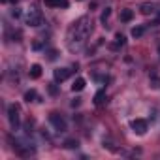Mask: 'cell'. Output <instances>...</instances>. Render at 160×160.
<instances>
[{
    "mask_svg": "<svg viewBox=\"0 0 160 160\" xmlns=\"http://www.w3.org/2000/svg\"><path fill=\"white\" fill-rule=\"evenodd\" d=\"M143 32H145L143 27H134V28H132V36H134V38H141Z\"/></svg>",
    "mask_w": 160,
    "mask_h": 160,
    "instance_id": "cell-13",
    "label": "cell"
},
{
    "mask_svg": "<svg viewBox=\"0 0 160 160\" xmlns=\"http://www.w3.org/2000/svg\"><path fill=\"white\" fill-rule=\"evenodd\" d=\"M132 130L136 132V134H145L147 132V121H143V119H134L132 121Z\"/></svg>",
    "mask_w": 160,
    "mask_h": 160,
    "instance_id": "cell-5",
    "label": "cell"
},
{
    "mask_svg": "<svg viewBox=\"0 0 160 160\" xmlns=\"http://www.w3.org/2000/svg\"><path fill=\"white\" fill-rule=\"evenodd\" d=\"M104 100H106V91H98L96 92V96H94V104H104Z\"/></svg>",
    "mask_w": 160,
    "mask_h": 160,
    "instance_id": "cell-12",
    "label": "cell"
},
{
    "mask_svg": "<svg viewBox=\"0 0 160 160\" xmlns=\"http://www.w3.org/2000/svg\"><path fill=\"white\" fill-rule=\"evenodd\" d=\"M53 75H55V81H64V79L70 77V70L68 68H57L53 72Z\"/></svg>",
    "mask_w": 160,
    "mask_h": 160,
    "instance_id": "cell-6",
    "label": "cell"
},
{
    "mask_svg": "<svg viewBox=\"0 0 160 160\" xmlns=\"http://www.w3.org/2000/svg\"><path fill=\"white\" fill-rule=\"evenodd\" d=\"M115 40H117V45H113V49H117L119 45H124V36H122V34H117Z\"/></svg>",
    "mask_w": 160,
    "mask_h": 160,
    "instance_id": "cell-15",
    "label": "cell"
},
{
    "mask_svg": "<svg viewBox=\"0 0 160 160\" xmlns=\"http://www.w3.org/2000/svg\"><path fill=\"white\" fill-rule=\"evenodd\" d=\"M64 145H66L68 149H73V147H77V141H75V139H68Z\"/></svg>",
    "mask_w": 160,
    "mask_h": 160,
    "instance_id": "cell-16",
    "label": "cell"
},
{
    "mask_svg": "<svg viewBox=\"0 0 160 160\" xmlns=\"http://www.w3.org/2000/svg\"><path fill=\"white\" fill-rule=\"evenodd\" d=\"M12 15H13V17H19V15H21V12L15 8V10H12Z\"/></svg>",
    "mask_w": 160,
    "mask_h": 160,
    "instance_id": "cell-18",
    "label": "cell"
},
{
    "mask_svg": "<svg viewBox=\"0 0 160 160\" xmlns=\"http://www.w3.org/2000/svg\"><path fill=\"white\" fill-rule=\"evenodd\" d=\"M83 89H85V79L83 77H77L75 81H73V85H72V91L79 92V91H83Z\"/></svg>",
    "mask_w": 160,
    "mask_h": 160,
    "instance_id": "cell-9",
    "label": "cell"
},
{
    "mask_svg": "<svg viewBox=\"0 0 160 160\" xmlns=\"http://www.w3.org/2000/svg\"><path fill=\"white\" fill-rule=\"evenodd\" d=\"M25 21H27V25H30V27H40V25H42V13H40L36 8H30V10L27 12V15H25Z\"/></svg>",
    "mask_w": 160,
    "mask_h": 160,
    "instance_id": "cell-2",
    "label": "cell"
},
{
    "mask_svg": "<svg viewBox=\"0 0 160 160\" xmlns=\"http://www.w3.org/2000/svg\"><path fill=\"white\" fill-rule=\"evenodd\" d=\"M49 121H51V124H53L58 132H64V130H66V121H64L58 113H51V115H49Z\"/></svg>",
    "mask_w": 160,
    "mask_h": 160,
    "instance_id": "cell-4",
    "label": "cell"
},
{
    "mask_svg": "<svg viewBox=\"0 0 160 160\" xmlns=\"http://www.w3.org/2000/svg\"><path fill=\"white\" fill-rule=\"evenodd\" d=\"M109 15H111V10H109V8H106V10H104V13H102V21L106 23V19H108Z\"/></svg>",
    "mask_w": 160,
    "mask_h": 160,
    "instance_id": "cell-17",
    "label": "cell"
},
{
    "mask_svg": "<svg viewBox=\"0 0 160 160\" xmlns=\"http://www.w3.org/2000/svg\"><path fill=\"white\" fill-rule=\"evenodd\" d=\"M43 4L49 8H68V0H43Z\"/></svg>",
    "mask_w": 160,
    "mask_h": 160,
    "instance_id": "cell-7",
    "label": "cell"
},
{
    "mask_svg": "<svg viewBox=\"0 0 160 160\" xmlns=\"http://www.w3.org/2000/svg\"><path fill=\"white\" fill-rule=\"evenodd\" d=\"M34 98H36V91H27V92H25V100H27V102H32Z\"/></svg>",
    "mask_w": 160,
    "mask_h": 160,
    "instance_id": "cell-14",
    "label": "cell"
},
{
    "mask_svg": "<svg viewBox=\"0 0 160 160\" xmlns=\"http://www.w3.org/2000/svg\"><path fill=\"white\" fill-rule=\"evenodd\" d=\"M92 32V21L91 17H79L68 30V47L72 51H77V49H81L87 42V38L91 36Z\"/></svg>",
    "mask_w": 160,
    "mask_h": 160,
    "instance_id": "cell-1",
    "label": "cell"
},
{
    "mask_svg": "<svg viewBox=\"0 0 160 160\" xmlns=\"http://www.w3.org/2000/svg\"><path fill=\"white\" fill-rule=\"evenodd\" d=\"M139 10H141L143 15H149V13H154V12H156V6H154L152 2H143V4L139 6Z\"/></svg>",
    "mask_w": 160,
    "mask_h": 160,
    "instance_id": "cell-8",
    "label": "cell"
},
{
    "mask_svg": "<svg viewBox=\"0 0 160 160\" xmlns=\"http://www.w3.org/2000/svg\"><path fill=\"white\" fill-rule=\"evenodd\" d=\"M8 119H10V124L13 130L19 128V108L15 104H10L8 106Z\"/></svg>",
    "mask_w": 160,
    "mask_h": 160,
    "instance_id": "cell-3",
    "label": "cell"
},
{
    "mask_svg": "<svg viewBox=\"0 0 160 160\" xmlns=\"http://www.w3.org/2000/svg\"><path fill=\"white\" fill-rule=\"evenodd\" d=\"M28 73H30V77H32V79H38V77L42 75V66H40V64H32Z\"/></svg>",
    "mask_w": 160,
    "mask_h": 160,
    "instance_id": "cell-10",
    "label": "cell"
},
{
    "mask_svg": "<svg viewBox=\"0 0 160 160\" xmlns=\"http://www.w3.org/2000/svg\"><path fill=\"white\" fill-rule=\"evenodd\" d=\"M132 17H134V12L132 10H122L121 12V21L128 23V21H132Z\"/></svg>",
    "mask_w": 160,
    "mask_h": 160,
    "instance_id": "cell-11",
    "label": "cell"
}]
</instances>
